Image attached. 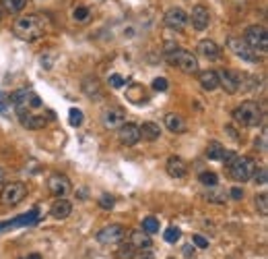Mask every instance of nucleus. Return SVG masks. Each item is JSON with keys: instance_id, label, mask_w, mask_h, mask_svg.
<instances>
[{"instance_id": "1", "label": "nucleus", "mask_w": 268, "mask_h": 259, "mask_svg": "<svg viewBox=\"0 0 268 259\" xmlns=\"http://www.w3.org/2000/svg\"><path fill=\"white\" fill-rule=\"evenodd\" d=\"M52 29V21L46 15H25L19 17L12 25V33H15L19 39H25V42H35V39L44 37L48 31Z\"/></svg>"}, {"instance_id": "2", "label": "nucleus", "mask_w": 268, "mask_h": 259, "mask_svg": "<svg viewBox=\"0 0 268 259\" xmlns=\"http://www.w3.org/2000/svg\"><path fill=\"white\" fill-rule=\"evenodd\" d=\"M231 116H233V120L237 122V125H242V127H258L262 122V118H264L262 108L256 102H244L242 106L235 108Z\"/></svg>"}, {"instance_id": "3", "label": "nucleus", "mask_w": 268, "mask_h": 259, "mask_svg": "<svg viewBox=\"0 0 268 259\" xmlns=\"http://www.w3.org/2000/svg\"><path fill=\"white\" fill-rule=\"evenodd\" d=\"M229 168V174H231V179L237 181V183H246L250 181L254 172H256V160L250 158V156H237L231 164L227 166Z\"/></svg>"}, {"instance_id": "4", "label": "nucleus", "mask_w": 268, "mask_h": 259, "mask_svg": "<svg viewBox=\"0 0 268 259\" xmlns=\"http://www.w3.org/2000/svg\"><path fill=\"white\" fill-rule=\"evenodd\" d=\"M165 58L172 62L174 66H178L181 73H186V75H196V73H198V58H196L194 54L188 52V50L178 48L172 54H167Z\"/></svg>"}, {"instance_id": "5", "label": "nucleus", "mask_w": 268, "mask_h": 259, "mask_svg": "<svg viewBox=\"0 0 268 259\" xmlns=\"http://www.w3.org/2000/svg\"><path fill=\"white\" fill-rule=\"evenodd\" d=\"M27 197V185L21 181H12L6 183L2 189H0V203L4 208H15Z\"/></svg>"}, {"instance_id": "6", "label": "nucleus", "mask_w": 268, "mask_h": 259, "mask_svg": "<svg viewBox=\"0 0 268 259\" xmlns=\"http://www.w3.org/2000/svg\"><path fill=\"white\" fill-rule=\"evenodd\" d=\"M244 39L254 52H260V54L268 52V33L262 25H250L246 29Z\"/></svg>"}, {"instance_id": "7", "label": "nucleus", "mask_w": 268, "mask_h": 259, "mask_svg": "<svg viewBox=\"0 0 268 259\" xmlns=\"http://www.w3.org/2000/svg\"><path fill=\"white\" fill-rule=\"evenodd\" d=\"M227 46H229V50L235 54V56H239L242 60H248V62H258L260 60V54L254 52L246 44V39H242V37H229L227 39Z\"/></svg>"}, {"instance_id": "8", "label": "nucleus", "mask_w": 268, "mask_h": 259, "mask_svg": "<svg viewBox=\"0 0 268 259\" xmlns=\"http://www.w3.org/2000/svg\"><path fill=\"white\" fill-rule=\"evenodd\" d=\"M163 23L169 27V29L181 31V29H184V27L188 25V12H186L184 8H179V6H172V8L165 12Z\"/></svg>"}, {"instance_id": "9", "label": "nucleus", "mask_w": 268, "mask_h": 259, "mask_svg": "<svg viewBox=\"0 0 268 259\" xmlns=\"http://www.w3.org/2000/svg\"><path fill=\"white\" fill-rule=\"evenodd\" d=\"M126 237V228L122 224H109L105 228H101L97 233V241L101 245H116V243H122V239Z\"/></svg>"}, {"instance_id": "10", "label": "nucleus", "mask_w": 268, "mask_h": 259, "mask_svg": "<svg viewBox=\"0 0 268 259\" xmlns=\"http://www.w3.org/2000/svg\"><path fill=\"white\" fill-rule=\"evenodd\" d=\"M70 189H73V185H70L68 176H64L60 172L52 174L50 179H48V191H50L54 197H66L70 193Z\"/></svg>"}, {"instance_id": "11", "label": "nucleus", "mask_w": 268, "mask_h": 259, "mask_svg": "<svg viewBox=\"0 0 268 259\" xmlns=\"http://www.w3.org/2000/svg\"><path fill=\"white\" fill-rule=\"evenodd\" d=\"M101 122H103L105 129H116L118 131L126 122V114H124L122 108L111 106V108H105V110L101 112Z\"/></svg>"}, {"instance_id": "12", "label": "nucleus", "mask_w": 268, "mask_h": 259, "mask_svg": "<svg viewBox=\"0 0 268 259\" xmlns=\"http://www.w3.org/2000/svg\"><path fill=\"white\" fill-rule=\"evenodd\" d=\"M188 21L192 23L194 29L204 31L206 27L210 25V10H208L204 4H196V6L192 8V12L188 15Z\"/></svg>"}, {"instance_id": "13", "label": "nucleus", "mask_w": 268, "mask_h": 259, "mask_svg": "<svg viewBox=\"0 0 268 259\" xmlns=\"http://www.w3.org/2000/svg\"><path fill=\"white\" fill-rule=\"evenodd\" d=\"M118 139L126 147L136 145L140 141V129H138V125H134V122H124V125L118 129Z\"/></svg>"}, {"instance_id": "14", "label": "nucleus", "mask_w": 268, "mask_h": 259, "mask_svg": "<svg viewBox=\"0 0 268 259\" xmlns=\"http://www.w3.org/2000/svg\"><path fill=\"white\" fill-rule=\"evenodd\" d=\"M19 120H21V125L25 129H29V131H39V129H44L48 125V116L44 114H33L29 110H21L19 112Z\"/></svg>"}, {"instance_id": "15", "label": "nucleus", "mask_w": 268, "mask_h": 259, "mask_svg": "<svg viewBox=\"0 0 268 259\" xmlns=\"http://www.w3.org/2000/svg\"><path fill=\"white\" fill-rule=\"evenodd\" d=\"M219 87H223L227 93H237L239 91V73L237 71L219 73Z\"/></svg>"}, {"instance_id": "16", "label": "nucleus", "mask_w": 268, "mask_h": 259, "mask_svg": "<svg viewBox=\"0 0 268 259\" xmlns=\"http://www.w3.org/2000/svg\"><path fill=\"white\" fill-rule=\"evenodd\" d=\"M165 170L167 174L172 176V179H184V176L188 174V166H186V162L178 158V156H172L167 160V164H165Z\"/></svg>"}, {"instance_id": "17", "label": "nucleus", "mask_w": 268, "mask_h": 259, "mask_svg": "<svg viewBox=\"0 0 268 259\" xmlns=\"http://www.w3.org/2000/svg\"><path fill=\"white\" fill-rule=\"evenodd\" d=\"M196 50H198V54H200L202 58H206V60L221 58V48L213 42V39H200L198 46H196Z\"/></svg>"}, {"instance_id": "18", "label": "nucleus", "mask_w": 268, "mask_h": 259, "mask_svg": "<svg viewBox=\"0 0 268 259\" xmlns=\"http://www.w3.org/2000/svg\"><path fill=\"white\" fill-rule=\"evenodd\" d=\"M50 214H52V218H56V220H64V218H68L70 214H73V203L64 197H58L54 201Z\"/></svg>"}, {"instance_id": "19", "label": "nucleus", "mask_w": 268, "mask_h": 259, "mask_svg": "<svg viewBox=\"0 0 268 259\" xmlns=\"http://www.w3.org/2000/svg\"><path fill=\"white\" fill-rule=\"evenodd\" d=\"M81 87H83V91L87 93L89 98H93V100H101V98H103L101 83H99V79H97V77H85Z\"/></svg>"}, {"instance_id": "20", "label": "nucleus", "mask_w": 268, "mask_h": 259, "mask_svg": "<svg viewBox=\"0 0 268 259\" xmlns=\"http://www.w3.org/2000/svg\"><path fill=\"white\" fill-rule=\"evenodd\" d=\"M134 249H149L151 245H153V241H151V235L149 233H145V230H132L130 233V241H128Z\"/></svg>"}, {"instance_id": "21", "label": "nucleus", "mask_w": 268, "mask_h": 259, "mask_svg": "<svg viewBox=\"0 0 268 259\" xmlns=\"http://www.w3.org/2000/svg\"><path fill=\"white\" fill-rule=\"evenodd\" d=\"M198 81H200V87L204 91H215L219 87V73L217 71H202V73H198Z\"/></svg>"}, {"instance_id": "22", "label": "nucleus", "mask_w": 268, "mask_h": 259, "mask_svg": "<svg viewBox=\"0 0 268 259\" xmlns=\"http://www.w3.org/2000/svg\"><path fill=\"white\" fill-rule=\"evenodd\" d=\"M140 129V139H147V141H157L161 137V129L157 122H143Z\"/></svg>"}, {"instance_id": "23", "label": "nucleus", "mask_w": 268, "mask_h": 259, "mask_svg": "<svg viewBox=\"0 0 268 259\" xmlns=\"http://www.w3.org/2000/svg\"><path fill=\"white\" fill-rule=\"evenodd\" d=\"M126 98H128L132 104H147L149 102L147 91L143 89V85H138V83H134V85L128 87V91H126Z\"/></svg>"}, {"instance_id": "24", "label": "nucleus", "mask_w": 268, "mask_h": 259, "mask_svg": "<svg viewBox=\"0 0 268 259\" xmlns=\"http://www.w3.org/2000/svg\"><path fill=\"white\" fill-rule=\"evenodd\" d=\"M165 127L172 133H184L186 131V120L181 118L179 114H176V112H169L165 116Z\"/></svg>"}, {"instance_id": "25", "label": "nucleus", "mask_w": 268, "mask_h": 259, "mask_svg": "<svg viewBox=\"0 0 268 259\" xmlns=\"http://www.w3.org/2000/svg\"><path fill=\"white\" fill-rule=\"evenodd\" d=\"M260 83H258V77L256 75H248V73H239V89L242 91H252L256 89Z\"/></svg>"}, {"instance_id": "26", "label": "nucleus", "mask_w": 268, "mask_h": 259, "mask_svg": "<svg viewBox=\"0 0 268 259\" xmlns=\"http://www.w3.org/2000/svg\"><path fill=\"white\" fill-rule=\"evenodd\" d=\"M27 4V0H0V8L4 12H10V15H15V12H21Z\"/></svg>"}, {"instance_id": "27", "label": "nucleus", "mask_w": 268, "mask_h": 259, "mask_svg": "<svg viewBox=\"0 0 268 259\" xmlns=\"http://www.w3.org/2000/svg\"><path fill=\"white\" fill-rule=\"evenodd\" d=\"M223 154H225L223 143H219V141H210V143L206 145V158H208V160H217V162H221Z\"/></svg>"}, {"instance_id": "28", "label": "nucleus", "mask_w": 268, "mask_h": 259, "mask_svg": "<svg viewBox=\"0 0 268 259\" xmlns=\"http://www.w3.org/2000/svg\"><path fill=\"white\" fill-rule=\"evenodd\" d=\"M213 191H208L206 193V201H213V203H225L229 197V193L225 189H217V187H210Z\"/></svg>"}, {"instance_id": "29", "label": "nucleus", "mask_w": 268, "mask_h": 259, "mask_svg": "<svg viewBox=\"0 0 268 259\" xmlns=\"http://www.w3.org/2000/svg\"><path fill=\"white\" fill-rule=\"evenodd\" d=\"M134 255H136V249L132 247L130 243H122L120 247L116 249V257L118 259H134Z\"/></svg>"}, {"instance_id": "30", "label": "nucleus", "mask_w": 268, "mask_h": 259, "mask_svg": "<svg viewBox=\"0 0 268 259\" xmlns=\"http://www.w3.org/2000/svg\"><path fill=\"white\" fill-rule=\"evenodd\" d=\"M91 19V8H87V6H77L75 10H73V21L75 23H87Z\"/></svg>"}, {"instance_id": "31", "label": "nucleus", "mask_w": 268, "mask_h": 259, "mask_svg": "<svg viewBox=\"0 0 268 259\" xmlns=\"http://www.w3.org/2000/svg\"><path fill=\"white\" fill-rule=\"evenodd\" d=\"M143 230H145V233H149V235L159 233V220H157V218H153V216H147L143 220Z\"/></svg>"}, {"instance_id": "32", "label": "nucleus", "mask_w": 268, "mask_h": 259, "mask_svg": "<svg viewBox=\"0 0 268 259\" xmlns=\"http://www.w3.org/2000/svg\"><path fill=\"white\" fill-rule=\"evenodd\" d=\"M198 181H200L204 187H217V183H219V176H217L215 172H200Z\"/></svg>"}, {"instance_id": "33", "label": "nucleus", "mask_w": 268, "mask_h": 259, "mask_svg": "<svg viewBox=\"0 0 268 259\" xmlns=\"http://www.w3.org/2000/svg\"><path fill=\"white\" fill-rule=\"evenodd\" d=\"M179 237H181V230H179L178 226H169L165 233H163V239H165L167 243H178Z\"/></svg>"}, {"instance_id": "34", "label": "nucleus", "mask_w": 268, "mask_h": 259, "mask_svg": "<svg viewBox=\"0 0 268 259\" xmlns=\"http://www.w3.org/2000/svg\"><path fill=\"white\" fill-rule=\"evenodd\" d=\"M256 208H258L260 216H268V195L266 193L256 195Z\"/></svg>"}, {"instance_id": "35", "label": "nucleus", "mask_w": 268, "mask_h": 259, "mask_svg": "<svg viewBox=\"0 0 268 259\" xmlns=\"http://www.w3.org/2000/svg\"><path fill=\"white\" fill-rule=\"evenodd\" d=\"M97 203H99L101 210H111L116 206V199H114V195H101L99 199H97Z\"/></svg>"}, {"instance_id": "36", "label": "nucleus", "mask_w": 268, "mask_h": 259, "mask_svg": "<svg viewBox=\"0 0 268 259\" xmlns=\"http://www.w3.org/2000/svg\"><path fill=\"white\" fill-rule=\"evenodd\" d=\"M68 120H70V125L73 127H81L83 125V112L77 110V108H73V110L68 112Z\"/></svg>"}, {"instance_id": "37", "label": "nucleus", "mask_w": 268, "mask_h": 259, "mask_svg": "<svg viewBox=\"0 0 268 259\" xmlns=\"http://www.w3.org/2000/svg\"><path fill=\"white\" fill-rule=\"evenodd\" d=\"M254 181H256V185H266L268 183V170L264 166L260 170L256 168V172H254Z\"/></svg>"}, {"instance_id": "38", "label": "nucleus", "mask_w": 268, "mask_h": 259, "mask_svg": "<svg viewBox=\"0 0 268 259\" xmlns=\"http://www.w3.org/2000/svg\"><path fill=\"white\" fill-rule=\"evenodd\" d=\"M107 83H109V87H114V89H120V87H124V83H126V81H124V77L122 75H109V79H107Z\"/></svg>"}, {"instance_id": "39", "label": "nucleus", "mask_w": 268, "mask_h": 259, "mask_svg": "<svg viewBox=\"0 0 268 259\" xmlns=\"http://www.w3.org/2000/svg\"><path fill=\"white\" fill-rule=\"evenodd\" d=\"M153 89H157V91H167V89H169V81H167L165 77L153 79Z\"/></svg>"}, {"instance_id": "40", "label": "nucleus", "mask_w": 268, "mask_h": 259, "mask_svg": "<svg viewBox=\"0 0 268 259\" xmlns=\"http://www.w3.org/2000/svg\"><path fill=\"white\" fill-rule=\"evenodd\" d=\"M235 158H237V154H235V152H231V149H225V154H223L221 162H223L225 166H229V164H231V162H233Z\"/></svg>"}, {"instance_id": "41", "label": "nucleus", "mask_w": 268, "mask_h": 259, "mask_svg": "<svg viewBox=\"0 0 268 259\" xmlns=\"http://www.w3.org/2000/svg\"><path fill=\"white\" fill-rule=\"evenodd\" d=\"M192 241H194L196 247H200V249H206V247H208V241H206L204 237H200V235H194Z\"/></svg>"}, {"instance_id": "42", "label": "nucleus", "mask_w": 268, "mask_h": 259, "mask_svg": "<svg viewBox=\"0 0 268 259\" xmlns=\"http://www.w3.org/2000/svg\"><path fill=\"white\" fill-rule=\"evenodd\" d=\"M227 193H229V197H231V199H242V197H244V189L233 187L231 191H227Z\"/></svg>"}, {"instance_id": "43", "label": "nucleus", "mask_w": 268, "mask_h": 259, "mask_svg": "<svg viewBox=\"0 0 268 259\" xmlns=\"http://www.w3.org/2000/svg\"><path fill=\"white\" fill-rule=\"evenodd\" d=\"M225 131H227V135H229V137H231L233 141H239V135H237V131H235L231 125H229V127H225Z\"/></svg>"}, {"instance_id": "44", "label": "nucleus", "mask_w": 268, "mask_h": 259, "mask_svg": "<svg viewBox=\"0 0 268 259\" xmlns=\"http://www.w3.org/2000/svg\"><path fill=\"white\" fill-rule=\"evenodd\" d=\"M256 147H260V152H262V154L266 152V133H262L260 141H256Z\"/></svg>"}, {"instance_id": "45", "label": "nucleus", "mask_w": 268, "mask_h": 259, "mask_svg": "<svg viewBox=\"0 0 268 259\" xmlns=\"http://www.w3.org/2000/svg\"><path fill=\"white\" fill-rule=\"evenodd\" d=\"M4 185H6V170L0 166V189H2Z\"/></svg>"}, {"instance_id": "46", "label": "nucleus", "mask_w": 268, "mask_h": 259, "mask_svg": "<svg viewBox=\"0 0 268 259\" xmlns=\"http://www.w3.org/2000/svg\"><path fill=\"white\" fill-rule=\"evenodd\" d=\"M138 259H155V257H153V253L149 249H143V253L138 255Z\"/></svg>"}, {"instance_id": "47", "label": "nucleus", "mask_w": 268, "mask_h": 259, "mask_svg": "<svg viewBox=\"0 0 268 259\" xmlns=\"http://www.w3.org/2000/svg\"><path fill=\"white\" fill-rule=\"evenodd\" d=\"M184 255L186 257H194V247H192V245H186V247H184Z\"/></svg>"}, {"instance_id": "48", "label": "nucleus", "mask_w": 268, "mask_h": 259, "mask_svg": "<svg viewBox=\"0 0 268 259\" xmlns=\"http://www.w3.org/2000/svg\"><path fill=\"white\" fill-rule=\"evenodd\" d=\"M21 259H41V255H37V253H31V255H27V257H21Z\"/></svg>"}, {"instance_id": "49", "label": "nucleus", "mask_w": 268, "mask_h": 259, "mask_svg": "<svg viewBox=\"0 0 268 259\" xmlns=\"http://www.w3.org/2000/svg\"><path fill=\"white\" fill-rule=\"evenodd\" d=\"M2 17H4V10H2V8H0V21H2Z\"/></svg>"}]
</instances>
